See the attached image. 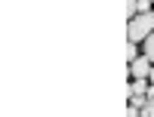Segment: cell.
<instances>
[{"label": "cell", "instance_id": "3", "mask_svg": "<svg viewBox=\"0 0 154 117\" xmlns=\"http://www.w3.org/2000/svg\"><path fill=\"white\" fill-rule=\"evenodd\" d=\"M142 56H148V59L154 62V34L148 37V40H145V43H142Z\"/></svg>", "mask_w": 154, "mask_h": 117}, {"label": "cell", "instance_id": "6", "mask_svg": "<svg viewBox=\"0 0 154 117\" xmlns=\"http://www.w3.org/2000/svg\"><path fill=\"white\" fill-rule=\"evenodd\" d=\"M142 117H154V114H145V111H142Z\"/></svg>", "mask_w": 154, "mask_h": 117}, {"label": "cell", "instance_id": "5", "mask_svg": "<svg viewBox=\"0 0 154 117\" xmlns=\"http://www.w3.org/2000/svg\"><path fill=\"white\" fill-rule=\"evenodd\" d=\"M148 83H151V86H154V71H151V77H148Z\"/></svg>", "mask_w": 154, "mask_h": 117}, {"label": "cell", "instance_id": "4", "mask_svg": "<svg viewBox=\"0 0 154 117\" xmlns=\"http://www.w3.org/2000/svg\"><path fill=\"white\" fill-rule=\"evenodd\" d=\"M126 59H130V62L139 59V43H126Z\"/></svg>", "mask_w": 154, "mask_h": 117}, {"label": "cell", "instance_id": "1", "mask_svg": "<svg viewBox=\"0 0 154 117\" xmlns=\"http://www.w3.org/2000/svg\"><path fill=\"white\" fill-rule=\"evenodd\" d=\"M151 34H154V12L136 16V19H130V25H126V37H130V43H145Z\"/></svg>", "mask_w": 154, "mask_h": 117}, {"label": "cell", "instance_id": "2", "mask_svg": "<svg viewBox=\"0 0 154 117\" xmlns=\"http://www.w3.org/2000/svg\"><path fill=\"white\" fill-rule=\"evenodd\" d=\"M154 71V62L148 56H139L136 62H130V74H133V80H148Z\"/></svg>", "mask_w": 154, "mask_h": 117}]
</instances>
